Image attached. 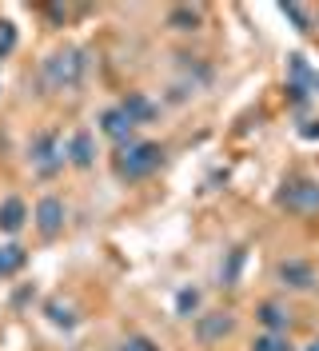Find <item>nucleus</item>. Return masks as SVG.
I'll list each match as a JSON object with an SVG mask.
<instances>
[{
  "label": "nucleus",
  "mask_w": 319,
  "mask_h": 351,
  "mask_svg": "<svg viewBox=\"0 0 319 351\" xmlns=\"http://www.w3.org/2000/svg\"><path fill=\"white\" fill-rule=\"evenodd\" d=\"M84 72H88V56L80 48H60L52 56H44L40 64V80L52 92H72V88L84 84Z\"/></svg>",
  "instance_id": "nucleus-1"
},
{
  "label": "nucleus",
  "mask_w": 319,
  "mask_h": 351,
  "mask_svg": "<svg viewBox=\"0 0 319 351\" xmlns=\"http://www.w3.org/2000/svg\"><path fill=\"white\" fill-rule=\"evenodd\" d=\"M160 144H152V140H128L120 156H116V172L124 176V180H148L156 168H160Z\"/></svg>",
  "instance_id": "nucleus-2"
},
{
  "label": "nucleus",
  "mask_w": 319,
  "mask_h": 351,
  "mask_svg": "<svg viewBox=\"0 0 319 351\" xmlns=\"http://www.w3.org/2000/svg\"><path fill=\"white\" fill-rule=\"evenodd\" d=\"M279 208L296 212V216H319V180L296 176L279 188Z\"/></svg>",
  "instance_id": "nucleus-3"
},
{
  "label": "nucleus",
  "mask_w": 319,
  "mask_h": 351,
  "mask_svg": "<svg viewBox=\"0 0 319 351\" xmlns=\"http://www.w3.org/2000/svg\"><path fill=\"white\" fill-rule=\"evenodd\" d=\"M64 160H68V140H60L56 132H44L32 140V168L40 176H52L64 168Z\"/></svg>",
  "instance_id": "nucleus-4"
},
{
  "label": "nucleus",
  "mask_w": 319,
  "mask_h": 351,
  "mask_svg": "<svg viewBox=\"0 0 319 351\" xmlns=\"http://www.w3.org/2000/svg\"><path fill=\"white\" fill-rule=\"evenodd\" d=\"M32 219H36V228H40V236H60L64 232V204L56 196H44L40 204H36V212H32Z\"/></svg>",
  "instance_id": "nucleus-5"
},
{
  "label": "nucleus",
  "mask_w": 319,
  "mask_h": 351,
  "mask_svg": "<svg viewBox=\"0 0 319 351\" xmlns=\"http://www.w3.org/2000/svg\"><path fill=\"white\" fill-rule=\"evenodd\" d=\"M100 128H104V136L128 144V140H132V132H136V124H132V120H128V112L116 104V108H108L104 116H100Z\"/></svg>",
  "instance_id": "nucleus-6"
},
{
  "label": "nucleus",
  "mask_w": 319,
  "mask_h": 351,
  "mask_svg": "<svg viewBox=\"0 0 319 351\" xmlns=\"http://www.w3.org/2000/svg\"><path fill=\"white\" fill-rule=\"evenodd\" d=\"M68 160H72L76 168H92V160H96V144H92L88 132H72V136H68Z\"/></svg>",
  "instance_id": "nucleus-7"
},
{
  "label": "nucleus",
  "mask_w": 319,
  "mask_h": 351,
  "mask_svg": "<svg viewBox=\"0 0 319 351\" xmlns=\"http://www.w3.org/2000/svg\"><path fill=\"white\" fill-rule=\"evenodd\" d=\"M279 280L287 287H311L316 284V271H311V263H303V260H287V263H279Z\"/></svg>",
  "instance_id": "nucleus-8"
},
{
  "label": "nucleus",
  "mask_w": 319,
  "mask_h": 351,
  "mask_svg": "<svg viewBox=\"0 0 319 351\" xmlns=\"http://www.w3.org/2000/svg\"><path fill=\"white\" fill-rule=\"evenodd\" d=\"M24 219H28V208H24V199H16V196H8L4 204H0V232H21L24 228Z\"/></svg>",
  "instance_id": "nucleus-9"
},
{
  "label": "nucleus",
  "mask_w": 319,
  "mask_h": 351,
  "mask_svg": "<svg viewBox=\"0 0 319 351\" xmlns=\"http://www.w3.org/2000/svg\"><path fill=\"white\" fill-rule=\"evenodd\" d=\"M120 108L128 112V120H132V124H148L152 116H156V104H152L144 92H128L124 100H120Z\"/></svg>",
  "instance_id": "nucleus-10"
},
{
  "label": "nucleus",
  "mask_w": 319,
  "mask_h": 351,
  "mask_svg": "<svg viewBox=\"0 0 319 351\" xmlns=\"http://www.w3.org/2000/svg\"><path fill=\"white\" fill-rule=\"evenodd\" d=\"M255 319H259L268 331H279V335H287V324H292L287 307H279V304H259L255 307Z\"/></svg>",
  "instance_id": "nucleus-11"
},
{
  "label": "nucleus",
  "mask_w": 319,
  "mask_h": 351,
  "mask_svg": "<svg viewBox=\"0 0 319 351\" xmlns=\"http://www.w3.org/2000/svg\"><path fill=\"white\" fill-rule=\"evenodd\" d=\"M200 21H204V12H200V8H191V4H176V8L168 12V24H172V28H180V32L200 28Z\"/></svg>",
  "instance_id": "nucleus-12"
},
{
  "label": "nucleus",
  "mask_w": 319,
  "mask_h": 351,
  "mask_svg": "<svg viewBox=\"0 0 319 351\" xmlns=\"http://www.w3.org/2000/svg\"><path fill=\"white\" fill-rule=\"evenodd\" d=\"M21 267H24V247L4 243V247H0V276H12V271H21Z\"/></svg>",
  "instance_id": "nucleus-13"
},
{
  "label": "nucleus",
  "mask_w": 319,
  "mask_h": 351,
  "mask_svg": "<svg viewBox=\"0 0 319 351\" xmlns=\"http://www.w3.org/2000/svg\"><path fill=\"white\" fill-rule=\"evenodd\" d=\"M232 331V319L228 315H208V319H200V339H220V335H228Z\"/></svg>",
  "instance_id": "nucleus-14"
},
{
  "label": "nucleus",
  "mask_w": 319,
  "mask_h": 351,
  "mask_svg": "<svg viewBox=\"0 0 319 351\" xmlns=\"http://www.w3.org/2000/svg\"><path fill=\"white\" fill-rule=\"evenodd\" d=\"M252 351H292V339L279 331H263V335H255Z\"/></svg>",
  "instance_id": "nucleus-15"
},
{
  "label": "nucleus",
  "mask_w": 319,
  "mask_h": 351,
  "mask_svg": "<svg viewBox=\"0 0 319 351\" xmlns=\"http://www.w3.org/2000/svg\"><path fill=\"white\" fill-rule=\"evenodd\" d=\"M12 48H16V24L0 21V56H12Z\"/></svg>",
  "instance_id": "nucleus-16"
},
{
  "label": "nucleus",
  "mask_w": 319,
  "mask_h": 351,
  "mask_svg": "<svg viewBox=\"0 0 319 351\" xmlns=\"http://www.w3.org/2000/svg\"><path fill=\"white\" fill-rule=\"evenodd\" d=\"M48 315H52V324H64V328H72V324H76V315H72V307H60L56 300L48 304Z\"/></svg>",
  "instance_id": "nucleus-17"
},
{
  "label": "nucleus",
  "mask_w": 319,
  "mask_h": 351,
  "mask_svg": "<svg viewBox=\"0 0 319 351\" xmlns=\"http://www.w3.org/2000/svg\"><path fill=\"white\" fill-rule=\"evenodd\" d=\"M116 351H160V348L152 343L148 335H132V339H124V343H120Z\"/></svg>",
  "instance_id": "nucleus-18"
},
{
  "label": "nucleus",
  "mask_w": 319,
  "mask_h": 351,
  "mask_svg": "<svg viewBox=\"0 0 319 351\" xmlns=\"http://www.w3.org/2000/svg\"><path fill=\"white\" fill-rule=\"evenodd\" d=\"M283 16H287V21L292 24H299V32H307V12H303V8H296V4H283Z\"/></svg>",
  "instance_id": "nucleus-19"
},
{
  "label": "nucleus",
  "mask_w": 319,
  "mask_h": 351,
  "mask_svg": "<svg viewBox=\"0 0 319 351\" xmlns=\"http://www.w3.org/2000/svg\"><path fill=\"white\" fill-rule=\"evenodd\" d=\"M180 307H196V291H184L180 295Z\"/></svg>",
  "instance_id": "nucleus-20"
},
{
  "label": "nucleus",
  "mask_w": 319,
  "mask_h": 351,
  "mask_svg": "<svg viewBox=\"0 0 319 351\" xmlns=\"http://www.w3.org/2000/svg\"><path fill=\"white\" fill-rule=\"evenodd\" d=\"M303 351H319V339H311V343H307V348H303Z\"/></svg>",
  "instance_id": "nucleus-21"
}]
</instances>
